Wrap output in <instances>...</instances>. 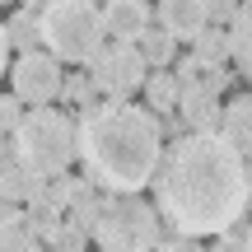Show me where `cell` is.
I'll return each instance as SVG.
<instances>
[{"instance_id":"1","label":"cell","mask_w":252,"mask_h":252,"mask_svg":"<svg viewBox=\"0 0 252 252\" xmlns=\"http://www.w3.org/2000/svg\"><path fill=\"white\" fill-rule=\"evenodd\" d=\"M248 163L220 131L178 140L154 173V210L173 234L220 238L248 210Z\"/></svg>"},{"instance_id":"2","label":"cell","mask_w":252,"mask_h":252,"mask_svg":"<svg viewBox=\"0 0 252 252\" xmlns=\"http://www.w3.org/2000/svg\"><path fill=\"white\" fill-rule=\"evenodd\" d=\"M80 159L89 182L108 191H140L163 163V126L135 103H94L80 122Z\"/></svg>"},{"instance_id":"3","label":"cell","mask_w":252,"mask_h":252,"mask_svg":"<svg viewBox=\"0 0 252 252\" xmlns=\"http://www.w3.org/2000/svg\"><path fill=\"white\" fill-rule=\"evenodd\" d=\"M14 154L33 178H56L80 159V131L56 108H28L14 131Z\"/></svg>"},{"instance_id":"4","label":"cell","mask_w":252,"mask_h":252,"mask_svg":"<svg viewBox=\"0 0 252 252\" xmlns=\"http://www.w3.org/2000/svg\"><path fill=\"white\" fill-rule=\"evenodd\" d=\"M42 42L56 61H94L103 52V9L89 0H52L37 14Z\"/></svg>"},{"instance_id":"5","label":"cell","mask_w":252,"mask_h":252,"mask_svg":"<svg viewBox=\"0 0 252 252\" xmlns=\"http://www.w3.org/2000/svg\"><path fill=\"white\" fill-rule=\"evenodd\" d=\"M94 238L103 252H150L159 243V210L145 206L135 191H112L103 196Z\"/></svg>"},{"instance_id":"6","label":"cell","mask_w":252,"mask_h":252,"mask_svg":"<svg viewBox=\"0 0 252 252\" xmlns=\"http://www.w3.org/2000/svg\"><path fill=\"white\" fill-rule=\"evenodd\" d=\"M89 65H94V70H89L94 89L108 94L112 103H126V98L145 84V56H140V47H135V42H112V47H103Z\"/></svg>"},{"instance_id":"7","label":"cell","mask_w":252,"mask_h":252,"mask_svg":"<svg viewBox=\"0 0 252 252\" xmlns=\"http://www.w3.org/2000/svg\"><path fill=\"white\" fill-rule=\"evenodd\" d=\"M9 80H14V98L28 103V108H47L52 98H61L65 89V75H61V61L52 52H28L9 65Z\"/></svg>"},{"instance_id":"8","label":"cell","mask_w":252,"mask_h":252,"mask_svg":"<svg viewBox=\"0 0 252 252\" xmlns=\"http://www.w3.org/2000/svg\"><path fill=\"white\" fill-rule=\"evenodd\" d=\"M178 108H182V117H187V126L196 135L220 131V122H224V112H220V103H215V89H210L206 80H182Z\"/></svg>"},{"instance_id":"9","label":"cell","mask_w":252,"mask_h":252,"mask_svg":"<svg viewBox=\"0 0 252 252\" xmlns=\"http://www.w3.org/2000/svg\"><path fill=\"white\" fill-rule=\"evenodd\" d=\"M159 28H168L178 42H196L210 28L206 0H159Z\"/></svg>"},{"instance_id":"10","label":"cell","mask_w":252,"mask_h":252,"mask_svg":"<svg viewBox=\"0 0 252 252\" xmlns=\"http://www.w3.org/2000/svg\"><path fill=\"white\" fill-rule=\"evenodd\" d=\"M150 5L145 0H112V5H103V28H108L117 42H135V37L150 28Z\"/></svg>"},{"instance_id":"11","label":"cell","mask_w":252,"mask_h":252,"mask_svg":"<svg viewBox=\"0 0 252 252\" xmlns=\"http://www.w3.org/2000/svg\"><path fill=\"white\" fill-rule=\"evenodd\" d=\"M220 135L243 154V163H252V94L234 98L224 108V122H220Z\"/></svg>"},{"instance_id":"12","label":"cell","mask_w":252,"mask_h":252,"mask_svg":"<svg viewBox=\"0 0 252 252\" xmlns=\"http://www.w3.org/2000/svg\"><path fill=\"white\" fill-rule=\"evenodd\" d=\"M135 47H140V56H145V65H168L173 61V52H178V37L168 33V28H145L140 37H135Z\"/></svg>"},{"instance_id":"13","label":"cell","mask_w":252,"mask_h":252,"mask_svg":"<svg viewBox=\"0 0 252 252\" xmlns=\"http://www.w3.org/2000/svg\"><path fill=\"white\" fill-rule=\"evenodd\" d=\"M5 37H9V47H14L19 56L37 52V42H42V28H37V14H28V9H19V14H14V19L5 24Z\"/></svg>"},{"instance_id":"14","label":"cell","mask_w":252,"mask_h":252,"mask_svg":"<svg viewBox=\"0 0 252 252\" xmlns=\"http://www.w3.org/2000/svg\"><path fill=\"white\" fill-rule=\"evenodd\" d=\"M191 56H196L201 70H215V65H224L229 56H234V52H229V33H224V28H206V33L196 37V52H191Z\"/></svg>"},{"instance_id":"15","label":"cell","mask_w":252,"mask_h":252,"mask_svg":"<svg viewBox=\"0 0 252 252\" xmlns=\"http://www.w3.org/2000/svg\"><path fill=\"white\" fill-rule=\"evenodd\" d=\"M229 52H234V61L252 75V5H243L238 19L229 24Z\"/></svg>"},{"instance_id":"16","label":"cell","mask_w":252,"mask_h":252,"mask_svg":"<svg viewBox=\"0 0 252 252\" xmlns=\"http://www.w3.org/2000/svg\"><path fill=\"white\" fill-rule=\"evenodd\" d=\"M178 94H182V80H173V75H163V70L145 80V98H150L154 112H173L178 108Z\"/></svg>"},{"instance_id":"17","label":"cell","mask_w":252,"mask_h":252,"mask_svg":"<svg viewBox=\"0 0 252 252\" xmlns=\"http://www.w3.org/2000/svg\"><path fill=\"white\" fill-rule=\"evenodd\" d=\"M19 122H24V103L14 94H0V131H19Z\"/></svg>"},{"instance_id":"18","label":"cell","mask_w":252,"mask_h":252,"mask_svg":"<svg viewBox=\"0 0 252 252\" xmlns=\"http://www.w3.org/2000/svg\"><path fill=\"white\" fill-rule=\"evenodd\" d=\"M61 94L89 112V108H94V94H98V89H94V80H65V89H61Z\"/></svg>"},{"instance_id":"19","label":"cell","mask_w":252,"mask_h":252,"mask_svg":"<svg viewBox=\"0 0 252 252\" xmlns=\"http://www.w3.org/2000/svg\"><path fill=\"white\" fill-rule=\"evenodd\" d=\"M206 9H210V19H215V28H229L243 5H238V0H206Z\"/></svg>"},{"instance_id":"20","label":"cell","mask_w":252,"mask_h":252,"mask_svg":"<svg viewBox=\"0 0 252 252\" xmlns=\"http://www.w3.org/2000/svg\"><path fill=\"white\" fill-rule=\"evenodd\" d=\"M52 243H56V252H80L84 248V229H61Z\"/></svg>"},{"instance_id":"21","label":"cell","mask_w":252,"mask_h":252,"mask_svg":"<svg viewBox=\"0 0 252 252\" xmlns=\"http://www.w3.org/2000/svg\"><path fill=\"white\" fill-rule=\"evenodd\" d=\"M220 238H224V243H220L215 252H243V243H248V229H243V224H234L229 234H220Z\"/></svg>"},{"instance_id":"22","label":"cell","mask_w":252,"mask_h":252,"mask_svg":"<svg viewBox=\"0 0 252 252\" xmlns=\"http://www.w3.org/2000/svg\"><path fill=\"white\" fill-rule=\"evenodd\" d=\"M163 252H206V248H201V238H187V234H173L168 243H163Z\"/></svg>"},{"instance_id":"23","label":"cell","mask_w":252,"mask_h":252,"mask_svg":"<svg viewBox=\"0 0 252 252\" xmlns=\"http://www.w3.org/2000/svg\"><path fill=\"white\" fill-rule=\"evenodd\" d=\"M5 56H9V37H5V24H0V80H5V70H9Z\"/></svg>"},{"instance_id":"24","label":"cell","mask_w":252,"mask_h":252,"mask_svg":"<svg viewBox=\"0 0 252 252\" xmlns=\"http://www.w3.org/2000/svg\"><path fill=\"white\" fill-rule=\"evenodd\" d=\"M47 5H52V0H24V9H28V14H42Z\"/></svg>"},{"instance_id":"25","label":"cell","mask_w":252,"mask_h":252,"mask_svg":"<svg viewBox=\"0 0 252 252\" xmlns=\"http://www.w3.org/2000/svg\"><path fill=\"white\" fill-rule=\"evenodd\" d=\"M243 252H252V229H248V243H243Z\"/></svg>"},{"instance_id":"26","label":"cell","mask_w":252,"mask_h":252,"mask_svg":"<svg viewBox=\"0 0 252 252\" xmlns=\"http://www.w3.org/2000/svg\"><path fill=\"white\" fill-rule=\"evenodd\" d=\"M248 191H252V163H248Z\"/></svg>"},{"instance_id":"27","label":"cell","mask_w":252,"mask_h":252,"mask_svg":"<svg viewBox=\"0 0 252 252\" xmlns=\"http://www.w3.org/2000/svg\"><path fill=\"white\" fill-rule=\"evenodd\" d=\"M0 5H14V0H0Z\"/></svg>"}]
</instances>
